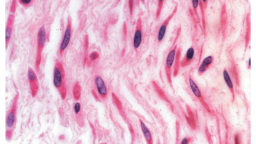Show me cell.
Returning <instances> with one entry per match:
<instances>
[{"instance_id": "1", "label": "cell", "mask_w": 256, "mask_h": 144, "mask_svg": "<svg viewBox=\"0 0 256 144\" xmlns=\"http://www.w3.org/2000/svg\"><path fill=\"white\" fill-rule=\"evenodd\" d=\"M54 86L59 92L63 100L67 96V88L65 82V72L62 63L57 61L55 63L53 72Z\"/></svg>"}, {"instance_id": "2", "label": "cell", "mask_w": 256, "mask_h": 144, "mask_svg": "<svg viewBox=\"0 0 256 144\" xmlns=\"http://www.w3.org/2000/svg\"><path fill=\"white\" fill-rule=\"evenodd\" d=\"M18 94L17 93L13 100L11 108L8 113L6 118V138L10 139L12 136L13 129L15 126L16 122V114L17 109V101H18Z\"/></svg>"}, {"instance_id": "3", "label": "cell", "mask_w": 256, "mask_h": 144, "mask_svg": "<svg viewBox=\"0 0 256 144\" xmlns=\"http://www.w3.org/2000/svg\"><path fill=\"white\" fill-rule=\"evenodd\" d=\"M46 39V34L44 26H43L40 28L37 35V50L36 59L35 62L36 68L37 70H39V66L41 64L42 53L43 50Z\"/></svg>"}, {"instance_id": "4", "label": "cell", "mask_w": 256, "mask_h": 144, "mask_svg": "<svg viewBox=\"0 0 256 144\" xmlns=\"http://www.w3.org/2000/svg\"><path fill=\"white\" fill-rule=\"evenodd\" d=\"M71 35H72V21L70 17H68L66 28L64 32V34L62 41L60 45L59 49V53L60 56H62L64 51H65L68 47L70 41Z\"/></svg>"}, {"instance_id": "5", "label": "cell", "mask_w": 256, "mask_h": 144, "mask_svg": "<svg viewBox=\"0 0 256 144\" xmlns=\"http://www.w3.org/2000/svg\"><path fill=\"white\" fill-rule=\"evenodd\" d=\"M28 79L30 82L31 95L34 98L36 95L39 89V83L35 72L30 68H28Z\"/></svg>"}, {"instance_id": "6", "label": "cell", "mask_w": 256, "mask_h": 144, "mask_svg": "<svg viewBox=\"0 0 256 144\" xmlns=\"http://www.w3.org/2000/svg\"><path fill=\"white\" fill-rule=\"evenodd\" d=\"M94 83L99 96L102 99H105L107 96V86L101 77L98 75L96 76L94 79Z\"/></svg>"}, {"instance_id": "7", "label": "cell", "mask_w": 256, "mask_h": 144, "mask_svg": "<svg viewBox=\"0 0 256 144\" xmlns=\"http://www.w3.org/2000/svg\"><path fill=\"white\" fill-rule=\"evenodd\" d=\"M14 21V14H11L9 15L8 18L7 23L6 24V47L7 48L8 46L10 43L11 38L13 26Z\"/></svg>"}, {"instance_id": "8", "label": "cell", "mask_w": 256, "mask_h": 144, "mask_svg": "<svg viewBox=\"0 0 256 144\" xmlns=\"http://www.w3.org/2000/svg\"><path fill=\"white\" fill-rule=\"evenodd\" d=\"M141 20H139L137 23V27L133 39V45L134 48L137 49L139 48L142 41V31Z\"/></svg>"}, {"instance_id": "9", "label": "cell", "mask_w": 256, "mask_h": 144, "mask_svg": "<svg viewBox=\"0 0 256 144\" xmlns=\"http://www.w3.org/2000/svg\"><path fill=\"white\" fill-rule=\"evenodd\" d=\"M213 58L211 56H208L203 60L198 69V73L200 74L204 73L207 70L208 66L213 62Z\"/></svg>"}, {"instance_id": "10", "label": "cell", "mask_w": 256, "mask_h": 144, "mask_svg": "<svg viewBox=\"0 0 256 144\" xmlns=\"http://www.w3.org/2000/svg\"><path fill=\"white\" fill-rule=\"evenodd\" d=\"M176 47H175L174 49L171 50L166 58V66L168 70L170 69L174 61L175 57L176 54Z\"/></svg>"}, {"instance_id": "11", "label": "cell", "mask_w": 256, "mask_h": 144, "mask_svg": "<svg viewBox=\"0 0 256 144\" xmlns=\"http://www.w3.org/2000/svg\"><path fill=\"white\" fill-rule=\"evenodd\" d=\"M170 19V18H168L167 20H166V21H164V23H163L162 26H161V27L159 28L158 36V41L159 42H161L162 41L163 38L164 37L165 34L166 30H167V27L168 23V21H169V20Z\"/></svg>"}, {"instance_id": "12", "label": "cell", "mask_w": 256, "mask_h": 144, "mask_svg": "<svg viewBox=\"0 0 256 144\" xmlns=\"http://www.w3.org/2000/svg\"><path fill=\"white\" fill-rule=\"evenodd\" d=\"M140 123H141V128L142 130V133L144 134L148 142L150 143V141L151 140V132L149 131L148 127H146L145 124L142 120H140Z\"/></svg>"}, {"instance_id": "13", "label": "cell", "mask_w": 256, "mask_h": 144, "mask_svg": "<svg viewBox=\"0 0 256 144\" xmlns=\"http://www.w3.org/2000/svg\"><path fill=\"white\" fill-rule=\"evenodd\" d=\"M189 82H190V86L192 90L193 91V93H194V95L197 97H200L201 96V91L194 81H193L192 79H190Z\"/></svg>"}, {"instance_id": "14", "label": "cell", "mask_w": 256, "mask_h": 144, "mask_svg": "<svg viewBox=\"0 0 256 144\" xmlns=\"http://www.w3.org/2000/svg\"><path fill=\"white\" fill-rule=\"evenodd\" d=\"M195 51L193 47H190L189 48L185 58L184 64L189 62L193 59L194 56Z\"/></svg>"}, {"instance_id": "15", "label": "cell", "mask_w": 256, "mask_h": 144, "mask_svg": "<svg viewBox=\"0 0 256 144\" xmlns=\"http://www.w3.org/2000/svg\"><path fill=\"white\" fill-rule=\"evenodd\" d=\"M223 75L224 79L225 81V83H226L227 85L228 86V87L230 89H233V83H232V81L231 80L229 74L228 72L226 70H224L223 73Z\"/></svg>"}, {"instance_id": "16", "label": "cell", "mask_w": 256, "mask_h": 144, "mask_svg": "<svg viewBox=\"0 0 256 144\" xmlns=\"http://www.w3.org/2000/svg\"><path fill=\"white\" fill-rule=\"evenodd\" d=\"M80 86L79 83H76L73 88V96L75 99L79 100L80 95Z\"/></svg>"}, {"instance_id": "17", "label": "cell", "mask_w": 256, "mask_h": 144, "mask_svg": "<svg viewBox=\"0 0 256 144\" xmlns=\"http://www.w3.org/2000/svg\"><path fill=\"white\" fill-rule=\"evenodd\" d=\"M82 110V106L80 102H76L73 105V111L76 116H78L80 115V112Z\"/></svg>"}, {"instance_id": "18", "label": "cell", "mask_w": 256, "mask_h": 144, "mask_svg": "<svg viewBox=\"0 0 256 144\" xmlns=\"http://www.w3.org/2000/svg\"><path fill=\"white\" fill-rule=\"evenodd\" d=\"M19 3L24 7L27 8L31 6L33 3V1L31 0H20L19 1Z\"/></svg>"}, {"instance_id": "19", "label": "cell", "mask_w": 256, "mask_h": 144, "mask_svg": "<svg viewBox=\"0 0 256 144\" xmlns=\"http://www.w3.org/2000/svg\"><path fill=\"white\" fill-rule=\"evenodd\" d=\"M99 56V55L98 53L96 52V51H94L89 55V58L92 61H94V60H96L98 58Z\"/></svg>"}, {"instance_id": "20", "label": "cell", "mask_w": 256, "mask_h": 144, "mask_svg": "<svg viewBox=\"0 0 256 144\" xmlns=\"http://www.w3.org/2000/svg\"><path fill=\"white\" fill-rule=\"evenodd\" d=\"M16 1H14L12 3V4H11V12L14 13L16 11Z\"/></svg>"}, {"instance_id": "21", "label": "cell", "mask_w": 256, "mask_h": 144, "mask_svg": "<svg viewBox=\"0 0 256 144\" xmlns=\"http://www.w3.org/2000/svg\"><path fill=\"white\" fill-rule=\"evenodd\" d=\"M129 7H130V13H131V14L132 15V12H133V1H129Z\"/></svg>"}, {"instance_id": "22", "label": "cell", "mask_w": 256, "mask_h": 144, "mask_svg": "<svg viewBox=\"0 0 256 144\" xmlns=\"http://www.w3.org/2000/svg\"><path fill=\"white\" fill-rule=\"evenodd\" d=\"M192 3H193V7H194L195 8H196L198 6V1H192Z\"/></svg>"}, {"instance_id": "23", "label": "cell", "mask_w": 256, "mask_h": 144, "mask_svg": "<svg viewBox=\"0 0 256 144\" xmlns=\"http://www.w3.org/2000/svg\"><path fill=\"white\" fill-rule=\"evenodd\" d=\"M189 142V140L188 138L183 139L181 141V144H188Z\"/></svg>"}, {"instance_id": "24", "label": "cell", "mask_w": 256, "mask_h": 144, "mask_svg": "<svg viewBox=\"0 0 256 144\" xmlns=\"http://www.w3.org/2000/svg\"><path fill=\"white\" fill-rule=\"evenodd\" d=\"M235 143H236V144H238L239 143V141H238V138L237 137V136H235Z\"/></svg>"}, {"instance_id": "25", "label": "cell", "mask_w": 256, "mask_h": 144, "mask_svg": "<svg viewBox=\"0 0 256 144\" xmlns=\"http://www.w3.org/2000/svg\"><path fill=\"white\" fill-rule=\"evenodd\" d=\"M248 63H249V66L250 67L251 66V58H249V61H248Z\"/></svg>"}]
</instances>
